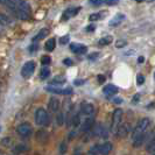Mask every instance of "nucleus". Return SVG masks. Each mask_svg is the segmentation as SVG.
Listing matches in <instances>:
<instances>
[{"instance_id": "f257e3e1", "label": "nucleus", "mask_w": 155, "mask_h": 155, "mask_svg": "<svg viewBox=\"0 0 155 155\" xmlns=\"http://www.w3.org/2000/svg\"><path fill=\"white\" fill-rule=\"evenodd\" d=\"M149 119L148 118H143L141 119L139 123L137 124L135 128L133 130L132 132V141H133V146L134 147H140L146 138V132H147V128L149 127Z\"/></svg>"}, {"instance_id": "f03ea898", "label": "nucleus", "mask_w": 155, "mask_h": 155, "mask_svg": "<svg viewBox=\"0 0 155 155\" xmlns=\"http://www.w3.org/2000/svg\"><path fill=\"white\" fill-rule=\"evenodd\" d=\"M16 16L21 20H28L29 19V16H31V5L26 0H23L19 4Z\"/></svg>"}, {"instance_id": "7ed1b4c3", "label": "nucleus", "mask_w": 155, "mask_h": 155, "mask_svg": "<svg viewBox=\"0 0 155 155\" xmlns=\"http://www.w3.org/2000/svg\"><path fill=\"white\" fill-rule=\"evenodd\" d=\"M121 119H123V111H121V109H116L113 114H112V124H111L112 133L118 132V128L121 124Z\"/></svg>"}, {"instance_id": "20e7f679", "label": "nucleus", "mask_w": 155, "mask_h": 155, "mask_svg": "<svg viewBox=\"0 0 155 155\" xmlns=\"http://www.w3.org/2000/svg\"><path fill=\"white\" fill-rule=\"evenodd\" d=\"M35 123L38 126H47L49 123V116L45 109H38L35 112Z\"/></svg>"}, {"instance_id": "39448f33", "label": "nucleus", "mask_w": 155, "mask_h": 155, "mask_svg": "<svg viewBox=\"0 0 155 155\" xmlns=\"http://www.w3.org/2000/svg\"><path fill=\"white\" fill-rule=\"evenodd\" d=\"M46 91L50 93H54V94H63V96H68V94H71L72 93V89L71 87H58V86L56 85H48L46 87Z\"/></svg>"}, {"instance_id": "423d86ee", "label": "nucleus", "mask_w": 155, "mask_h": 155, "mask_svg": "<svg viewBox=\"0 0 155 155\" xmlns=\"http://www.w3.org/2000/svg\"><path fill=\"white\" fill-rule=\"evenodd\" d=\"M35 71V63L33 61H28L23 64L22 69H21V76L23 78H29Z\"/></svg>"}, {"instance_id": "0eeeda50", "label": "nucleus", "mask_w": 155, "mask_h": 155, "mask_svg": "<svg viewBox=\"0 0 155 155\" xmlns=\"http://www.w3.org/2000/svg\"><path fill=\"white\" fill-rule=\"evenodd\" d=\"M16 132H18L19 135H21L23 138H27L31 134L33 130H31V126L28 123H23V124L19 125L16 127Z\"/></svg>"}, {"instance_id": "6e6552de", "label": "nucleus", "mask_w": 155, "mask_h": 155, "mask_svg": "<svg viewBox=\"0 0 155 155\" xmlns=\"http://www.w3.org/2000/svg\"><path fill=\"white\" fill-rule=\"evenodd\" d=\"M81 7H70L68 9H65V12L62 14V21H68L69 19L76 16L79 13Z\"/></svg>"}, {"instance_id": "1a4fd4ad", "label": "nucleus", "mask_w": 155, "mask_h": 155, "mask_svg": "<svg viewBox=\"0 0 155 155\" xmlns=\"http://www.w3.org/2000/svg\"><path fill=\"white\" fill-rule=\"evenodd\" d=\"M70 50L75 54L78 55H82V54H85L87 51V47L82 45V43H71L70 45Z\"/></svg>"}, {"instance_id": "9d476101", "label": "nucleus", "mask_w": 155, "mask_h": 155, "mask_svg": "<svg viewBox=\"0 0 155 155\" xmlns=\"http://www.w3.org/2000/svg\"><path fill=\"white\" fill-rule=\"evenodd\" d=\"M0 1H1V4L7 8L8 11H11L12 13H14V14L16 15L18 6H19V4H18V2H15L14 0H0Z\"/></svg>"}, {"instance_id": "9b49d317", "label": "nucleus", "mask_w": 155, "mask_h": 155, "mask_svg": "<svg viewBox=\"0 0 155 155\" xmlns=\"http://www.w3.org/2000/svg\"><path fill=\"white\" fill-rule=\"evenodd\" d=\"M125 18H126L125 14H123V13H118V14H116V15L110 20L109 26L110 27H118V26L125 20Z\"/></svg>"}, {"instance_id": "f8f14e48", "label": "nucleus", "mask_w": 155, "mask_h": 155, "mask_svg": "<svg viewBox=\"0 0 155 155\" xmlns=\"http://www.w3.org/2000/svg\"><path fill=\"white\" fill-rule=\"evenodd\" d=\"M118 91H119L118 86L113 85V84H107L106 86H104V89H103V92H104V94L106 97H112V96L117 94Z\"/></svg>"}, {"instance_id": "ddd939ff", "label": "nucleus", "mask_w": 155, "mask_h": 155, "mask_svg": "<svg viewBox=\"0 0 155 155\" xmlns=\"http://www.w3.org/2000/svg\"><path fill=\"white\" fill-rule=\"evenodd\" d=\"M81 111H82V113H84L86 116H92L94 113V106L90 103H83L81 106Z\"/></svg>"}, {"instance_id": "4468645a", "label": "nucleus", "mask_w": 155, "mask_h": 155, "mask_svg": "<svg viewBox=\"0 0 155 155\" xmlns=\"http://www.w3.org/2000/svg\"><path fill=\"white\" fill-rule=\"evenodd\" d=\"M81 125H82V126H81L82 132H89V131L93 127V119L91 118V116H90L87 119H85V120H84Z\"/></svg>"}, {"instance_id": "2eb2a0df", "label": "nucleus", "mask_w": 155, "mask_h": 155, "mask_svg": "<svg viewBox=\"0 0 155 155\" xmlns=\"http://www.w3.org/2000/svg\"><path fill=\"white\" fill-rule=\"evenodd\" d=\"M48 106H49V110L51 112H57L60 109V101L56 97H51L49 103H48Z\"/></svg>"}, {"instance_id": "dca6fc26", "label": "nucleus", "mask_w": 155, "mask_h": 155, "mask_svg": "<svg viewBox=\"0 0 155 155\" xmlns=\"http://www.w3.org/2000/svg\"><path fill=\"white\" fill-rule=\"evenodd\" d=\"M28 149H29V147H28L26 143H18L15 147L13 148V153L15 155L23 154V153H26Z\"/></svg>"}, {"instance_id": "f3484780", "label": "nucleus", "mask_w": 155, "mask_h": 155, "mask_svg": "<svg viewBox=\"0 0 155 155\" xmlns=\"http://www.w3.org/2000/svg\"><path fill=\"white\" fill-rule=\"evenodd\" d=\"M112 150V143L111 142H105L101 145L99 147V154L101 155H109Z\"/></svg>"}, {"instance_id": "a211bd4d", "label": "nucleus", "mask_w": 155, "mask_h": 155, "mask_svg": "<svg viewBox=\"0 0 155 155\" xmlns=\"http://www.w3.org/2000/svg\"><path fill=\"white\" fill-rule=\"evenodd\" d=\"M128 132H130L128 124H124V125H120V126H119L117 134H119V137H121V138H125V137L128 134Z\"/></svg>"}, {"instance_id": "6ab92c4d", "label": "nucleus", "mask_w": 155, "mask_h": 155, "mask_svg": "<svg viewBox=\"0 0 155 155\" xmlns=\"http://www.w3.org/2000/svg\"><path fill=\"white\" fill-rule=\"evenodd\" d=\"M0 22H1V26L4 27V26H11V25H13V21H12V19L7 16L6 14H4V13H1L0 14Z\"/></svg>"}, {"instance_id": "aec40b11", "label": "nucleus", "mask_w": 155, "mask_h": 155, "mask_svg": "<svg viewBox=\"0 0 155 155\" xmlns=\"http://www.w3.org/2000/svg\"><path fill=\"white\" fill-rule=\"evenodd\" d=\"M49 34V31L47 29V28H42L41 31L34 36V39H33V41L35 42V41H39V40H42V39H45V38H47V35Z\"/></svg>"}, {"instance_id": "412c9836", "label": "nucleus", "mask_w": 155, "mask_h": 155, "mask_svg": "<svg viewBox=\"0 0 155 155\" xmlns=\"http://www.w3.org/2000/svg\"><path fill=\"white\" fill-rule=\"evenodd\" d=\"M55 46H56L55 39H49V40H47L46 45H45V48H46L47 51H53L55 49Z\"/></svg>"}, {"instance_id": "4be33fe9", "label": "nucleus", "mask_w": 155, "mask_h": 155, "mask_svg": "<svg viewBox=\"0 0 155 155\" xmlns=\"http://www.w3.org/2000/svg\"><path fill=\"white\" fill-rule=\"evenodd\" d=\"M65 83V78L62 77V76H56V77L50 82V84L51 85H62V84H64Z\"/></svg>"}, {"instance_id": "5701e85b", "label": "nucleus", "mask_w": 155, "mask_h": 155, "mask_svg": "<svg viewBox=\"0 0 155 155\" xmlns=\"http://www.w3.org/2000/svg\"><path fill=\"white\" fill-rule=\"evenodd\" d=\"M146 149H147V152L149 153V154H152V155L155 154V137L152 140H150L149 142H148V145H147V147H146Z\"/></svg>"}, {"instance_id": "b1692460", "label": "nucleus", "mask_w": 155, "mask_h": 155, "mask_svg": "<svg viewBox=\"0 0 155 155\" xmlns=\"http://www.w3.org/2000/svg\"><path fill=\"white\" fill-rule=\"evenodd\" d=\"M49 75H50V69L45 65V67L41 69V71H40V78H41V79H47V78L49 77Z\"/></svg>"}, {"instance_id": "393cba45", "label": "nucleus", "mask_w": 155, "mask_h": 155, "mask_svg": "<svg viewBox=\"0 0 155 155\" xmlns=\"http://www.w3.org/2000/svg\"><path fill=\"white\" fill-rule=\"evenodd\" d=\"M112 42V36H105V38H101L99 41H98V45L99 46H107Z\"/></svg>"}, {"instance_id": "a878e982", "label": "nucleus", "mask_w": 155, "mask_h": 155, "mask_svg": "<svg viewBox=\"0 0 155 155\" xmlns=\"http://www.w3.org/2000/svg\"><path fill=\"white\" fill-rule=\"evenodd\" d=\"M56 121H57V125L58 126H62L64 124V114L62 112H60L57 116H56Z\"/></svg>"}, {"instance_id": "bb28decb", "label": "nucleus", "mask_w": 155, "mask_h": 155, "mask_svg": "<svg viewBox=\"0 0 155 155\" xmlns=\"http://www.w3.org/2000/svg\"><path fill=\"white\" fill-rule=\"evenodd\" d=\"M50 62H51L50 56H42V57H41V63H42V65H49Z\"/></svg>"}, {"instance_id": "cd10ccee", "label": "nucleus", "mask_w": 155, "mask_h": 155, "mask_svg": "<svg viewBox=\"0 0 155 155\" xmlns=\"http://www.w3.org/2000/svg\"><path fill=\"white\" fill-rule=\"evenodd\" d=\"M67 149H68L67 142H65V141H63L62 143L60 145V154H61V155H64L65 153H67Z\"/></svg>"}, {"instance_id": "c85d7f7f", "label": "nucleus", "mask_w": 155, "mask_h": 155, "mask_svg": "<svg viewBox=\"0 0 155 155\" xmlns=\"http://www.w3.org/2000/svg\"><path fill=\"white\" fill-rule=\"evenodd\" d=\"M101 18V13H93L91 15L89 16V20L90 21H97Z\"/></svg>"}, {"instance_id": "c756f323", "label": "nucleus", "mask_w": 155, "mask_h": 155, "mask_svg": "<svg viewBox=\"0 0 155 155\" xmlns=\"http://www.w3.org/2000/svg\"><path fill=\"white\" fill-rule=\"evenodd\" d=\"M127 45V42L125 40H118L116 42V47L117 48H124L125 46Z\"/></svg>"}, {"instance_id": "7c9ffc66", "label": "nucleus", "mask_w": 155, "mask_h": 155, "mask_svg": "<svg viewBox=\"0 0 155 155\" xmlns=\"http://www.w3.org/2000/svg\"><path fill=\"white\" fill-rule=\"evenodd\" d=\"M69 41H70V36L69 35H65V36H62L60 39V43L61 45H67V43H69Z\"/></svg>"}, {"instance_id": "2f4dec72", "label": "nucleus", "mask_w": 155, "mask_h": 155, "mask_svg": "<svg viewBox=\"0 0 155 155\" xmlns=\"http://www.w3.org/2000/svg\"><path fill=\"white\" fill-rule=\"evenodd\" d=\"M143 83H145V77L142 75H138L137 76V84L138 85H142Z\"/></svg>"}, {"instance_id": "473e14b6", "label": "nucleus", "mask_w": 155, "mask_h": 155, "mask_svg": "<svg viewBox=\"0 0 155 155\" xmlns=\"http://www.w3.org/2000/svg\"><path fill=\"white\" fill-rule=\"evenodd\" d=\"M99 53H92V54H90L87 56V58L90 60V61H94V60H97L98 57H99Z\"/></svg>"}, {"instance_id": "72a5a7b5", "label": "nucleus", "mask_w": 155, "mask_h": 155, "mask_svg": "<svg viewBox=\"0 0 155 155\" xmlns=\"http://www.w3.org/2000/svg\"><path fill=\"white\" fill-rule=\"evenodd\" d=\"M89 2L93 6H99L104 2V0H89Z\"/></svg>"}, {"instance_id": "f704fd0d", "label": "nucleus", "mask_w": 155, "mask_h": 155, "mask_svg": "<svg viewBox=\"0 0 155 155\" xmlns=\"http://www.w3.org/2000/svg\"><path fill=\"white\" fill-rule=\"evenodd\" d=\"M119 2V0H104V4L109 5V6H113V5H117Z\"/></svg>"}, {"instance_id": "c9c22d12", "label": "nucleus", "mask_w": 155, "mask_h": 155, "mask_svg": "<svg viewBox=\"0 0 155 155\" xmlns=\"http://www.w3.org/2000/svg\"><path fill=\"white\" fill-rule=\"evenodd\" d=\"M94 29H96V26H94V25H89V26L85 28V31L91 33V31H94Z\"/></svg>"}, {"instance_id": "e433bc0d", "label": "nucleus", "mask_w": 155, "mask_h": 155, "mask_svg": "<svg viewBox=\"0 0 155 155\" xmlns=\"http://www.w3.org/2000/svg\"><path fill=\"white\" fill-rule=\"evenodd\" d=\"M63 64H65V65H68V67H71V65H72V61H71L70 58H64V60H63Z\"/></svg>"}, {"instance_id": "4c0bfd02", "label": "nucleus", "mask_w": 155, "mask_h": 155, "mask_svg": "<svg viewBox=\"0 0 155 155\" xmlns=\"http://www.w3.org/2000/svg\"><path fill=\"white\" fill-rule=\"evenodd\" d=\"M105 79H106L105 76H103V75H98V83H99V84H103V83L105 82Z\"/></svg>"}, {"instance_id": "58836bf2", "label": "nucleus", "mask_w": 155, "mask_h": 155, "mask_svg": "<svg viewBox=\"0 0 155 155\" xmlns=\"http://www.w3.org/2000/svg\"><path fill=\"white\" fill-rule=\"evenodd\" d=\"M1 142H2L4 146H9V145H11V139H9V138H7V139H2Z\"/></svg>"}, {"instance_id": "ea45409f", "label": "nucleus", "mask_w": 155, "mask_h": 155, "mask_svg": "<svg viewBox=\"0 0 155 155\" xmlns=\"http://www.w3.org/2000/svg\"><path fill=\"white\" fill-rule=\"evenodd\" d=\"M84 83H85V81H83V79H77V81L74 82L75 85H82V84H84Z\"/></svg>"}, {"instance_id": "a19ab883", "label": "nucleus", "mask_w": 155, "mask_h": 155, "mask_svg": "<svg viewBox=\"0 0 155 155\" xmlns=\"http://www.w3.org/2000/svg\"><path fill=\"white\" fill-rule=\"evenodd\" d=\"M39 49V46H36V45H33V46L29 47V51L33 53V51H35V50H38Z\"/></svg>"}, {"instance_id": "79ce46f5", "label": "nucleus", "mask_w": 155, "mask_h": 155, "mask_svg": "<svg viewBox=\"0 0 155 155\" xmlns=\"http://www.w3.org/2000/svg\"><path fill=\"white\" fill-rule=\"evenodd\" d=\"M139 99H140V94H139V93H137V94L134 96V99H133V101H134V103H137Z\"/></svg>"}, {"instance_id": "37998d69", "label": "nucleus", "mask_w": 155, "mask_h": 155, "mask_svg": "<svg viewBox=\"0 0 155 155\" xmlns=\"http://www.w3.org/2000/svg\"><path fill=\"white\" fill-rule=\"evenodd\" d=\"M143 61H145V57L143 56H140L139 58H138V63H143Z\"/></svg>"}, {"instance_id": "c03bdc74", "label": "nucleus", "mask_w": 155, "mask_h": 155, "mask_svg": "<svg viewBox=\"0 0 155 155\" xmlns=\"http://www.w3.org/2000/svg\"><path fill=\"white\" fill-rule=\"evenodd\" d=\"M74 137H76V132L75 131H72V132L70 133V135H69V139H72Z\"/></svg>"}, {"instance_id": "a18cd8bd", "label": "nucleus", "mask_w": 155, "mask_h": 155, "mask_svg": "<svg viewBox=\"0 0 155 155\" xmlns=\"http://www.w3.org/2000/svg\"><path fill=\"white\" fill-rule=\"evenodd\" d=\"M114 103H123V99H120V98H116V99H114Z\"/></svg>"}, {"instance_id": "49530a36", "label": "nucleus", "mask_w": 155, "mask_h": 155, "mask_svg": "<svg viewBox=\"0 0 155 155\" xmlns=\"http://www.w3.org/2000/svg\"><path fill=\"white\" fill-rule=\"evenodd\" d=\"M75 155H82V153H81V152H79V150H77V152H76V153H75Z\"/></svg>"}, {"instance_id": "de8ad7c7", "label": "nucleus", "mask_w": 155, "mask_h": 155, "mask_svg": "<svg viewBox=\"0 0 155 155\" xmlns=\"http://www.w3.org/2000/svg\"><path fill=\"white\" fill-rule=\"evenodd\" d=\"M14 1H15V2H18V4H20V2H21V1H23V0H14Z\"/></svg>"}, {"instance_id": "09e8293b", "label": "nucleus", "mask_w": 155, "mask_h": 155, "mask_svg": "<svg viewBox=\"0 0 155 155\" xmlns=\"http://www.w3.org/2000/svg\"><path fill=\"white\" fill-rule=\"evenodd\" d=\"M135 1H138V2H140V1H143V0H135Z\"/></svg>"}, {"instance_id": "8fccbe9b", "label": "nucleus", "mask_w": 155, "mask_h": 155, "mask_svg": "<svg viewBox=\"0 0 155 155\" xmlns=\"http://www.w3.org/2000/svg\"><path fill=\"white\" fill-rule=\"evenodd\" d=\"M154 79H155V72H154Z\"/></svg>"}, {"instance_id": "3c124183", "label": "nucleus", "mask_w": 155, "mask_h": 155, "mask_svg": "<svg viewBox=\"0 0 155 155\" xmlns=\"http://www.w3.org/2000/svg\"><path fill=\"white\" fill-rule=\"evenodd\" d=\"M154 155H155V154H154Z\"/></svg>"}]
</instances>
